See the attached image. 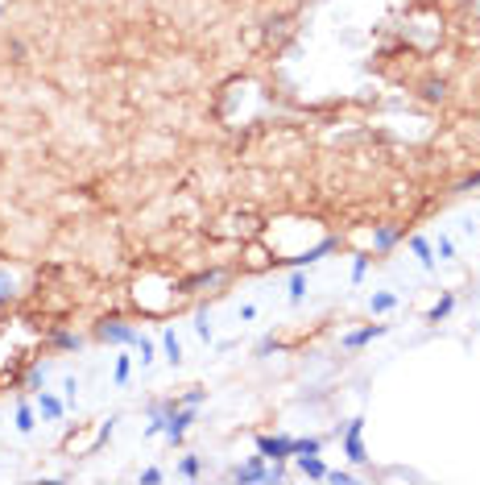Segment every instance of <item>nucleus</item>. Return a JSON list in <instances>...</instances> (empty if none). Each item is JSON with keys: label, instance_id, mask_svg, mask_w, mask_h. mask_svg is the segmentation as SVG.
Here are the masks:
<instances>
[{"label": "nucleus", "instance_id": "2", "mask_svg": "<svg viewBox=\"0 0 480 485\" xmlns=\"http://www.w3.org/2000/svg\"><path fill=\"white\" fill-rule=\"evenodd\" d=\"M344 456H348L352 465H364V460H369V448H364V419H360V415L348 419V427H344Z\"/></svg>", "mask_w": 480, "mask_h": 485}, {"label": "nucleus", "instance_id": "7", "mask_svg": "<svg viewBox=\"0 0 480 485\" xmlns=\"http://www.w3.org/2000/svg\"><path fill=\"white\" fill-rule=\"evenodd\" d=\"M34 402H38V411H42V419H50V423H58V419H62V415H67V402H62V398H54L50 394V390H38V394H34Z\"/></svg>", "mask_w": 480, "mask_h": 485}, {"label": "nucleus", "instance_id": "20", "mask_svg": "<svg viewBox=\"0 0 480 485\" xmlns=\"http://www.w3.org/2000/svg\"><path fill=\"white\" fill-rule=\"evenodd\" d=\"M178 469H182V477H191V481H195V477H199V473H203V460H199V456H195V452H186V456H182V465H178Z\"/></svg>", "mask_w": 480, "mask_h": 485}, {"label": "nucleus", "instance_id": "33", "mask_svg": "<svg viewBox=\"0 0 480 485\" xmlns=\"http://www.w3.org/2000/svg\"><path fill=\"white\" fill-rule=\"evenodd\" d=\"M0 13H4V8H0Z\"/></svg>", "mask_w": 480, "mask_h": 485}, {"label": "nucleus", "instance_id": "32", "mask_svg": "<svg viewBox=\"0 0 480 485\" xmlns=\"http://www.w3.org/2000/svg\"><path fill=\"white\" fill-rule=\"evenodd\" d=\"M141 481H149V485H158V481H162V469H145V473H141Z\"/></svg>", "mask_w": 480, "mask_h": 485}, {"label": "nucleus", "instance_id": "11", "mask_svg": "<svg viewBox=\"0 0 480 485\" xmlns=\"http://www.w3.org/2000/svg\"><path fill=\"white\" fill-rule=\"evenodd\" d=\"M50 345L75 353V349H83V336H75V332H67V328H54V332H50Z\"/></svg>", "mask_w": 480, "mask_h": 485}, {"label": "nucleus", "instance_id": "1", "mask_svg": "<svg viewBox=\"0 0 480 485\" xmlns=\"http://www.w3.org/2000/svg\"><path fill=\"white\" fill-rule=\"evenodd\" d=\"M137 328L132 324H125V319H100L95 324V340L100 345H137Z\"/></svg>", "mask_w": 480, "mask_h": 485}, {"label": "nucleus", "instance_id": "14", "mask_svg": "<svg viewBox=\"0 0 480 485\" xmlns=\"http://www.w3.org/2000/svg\"><path fill=\"white\" fill-rule=\"evenodd\" d=\"M447 79H427V84H423V100H427V104H443V100H447Z\"/></svg>", "mask_w": 480, "mask_h": 485}, {"label": "nucleus", "instance_id": "5", "mask_svg": "<svg viewBox=\"0 0 480 485\" xmlns=\"http://www.w3.org/2000/svg\"><path fill=\"white\" fill-rule=\"evenodd\" d=\"M257 452L265 460H290L294 456V440L290 436H257Z\"/></svg>", "mask_w": 480, "mask_h": 485}, {"label": "nucleus", "instance_id": "9", "mask_svg": "<svg viewBox=\"0 0 480 485\" xmlns=\"http://www.w3.org/2000/svg\"><path fill=\"white\" fill-rule=\"evenodd\" d=\"M294 460H299L303 477H310V481H323V477H327V465L319 460V452H310V456H294Z\"/></svg>", "mask_w": 480, "mask_h": 485}, {"label": "nucleus", "instance_id": "21", "mask_svg": "<svg viewBox=\"0 0 480 485\" xmlns=\"http://www.w3.org/2000/svg\"><path fill=\"white\" fill-rule=\"evenodd\" d=\"M310 452H323V440H315V436L294 440V456H310Z\"/></svg>", "mask_w": 480, "mask_h": 485}, {"label": "nucleus", "instance_id": "8", "mask_svg": "<svg viewBox=\"0 0 480 485\" xmlns=\"http://www.w3.org/2000/svg\"><path fill=\"white\" fill-rule=\"evenodd\" d=\"M397 241H402V228H397V224H377V228H373V249H377V253H390Z\"/></svg>", "mask_w": 480, "mask_h": 485}, {"label": "nucleus", "instance_id": "15", "mask_svg": "<svg viewBox=\"0 0 480 485\" xmlns=\"http://www.w3.org/2000/svg\"><path fill=\"white\" fill-rule=\"evenodd\" d=\"M303 295H306V274H303V270H294V274H290V286H286V299L299 307V303H303Z\"/></svg>", "mask_w": 480, "mask_h": 485}, {"label": "nucleus", "instance_id": "10", "mask_svg": "<svg viewBox=\"0 0 480 485\" xmlns=\"http://www.w3.org/2000/svg\"><path fill=\"white\" fill-rule=\"evenodd\" d=\"M410 249H414V258L423 262V270H435V245H431L427 237H410Z\"/></svg>", "mask_w": 480, "mask_h": 485}, {"label": "nucleus", "instance_id": "6", "mask_svg": "<svg viewBox=\"0 0 480 485\" xmlns=\"http://www.w3.org/2000/svg\"><path fill=\"white\" fill-rule=\"evenodd\" d=\"M385 332H390V324H369V328H360V332H348L340 345H344V349H364V345H373V340L385 336Z\"/></svg>", "mask_w": 480, "mask_h": 485}, {"label": "nucleus", "instance_id": "29", "mask_svg": "<svg viewBox=\"0 0 480 485\" xmlns=\"http://www.w3.org/2000/svg\"><path fill=\"white\" fill-rule=\"evenodd\" d=\"M203 398H207V390H186V394L178 398V406H199Z\"/></svg>", "mask_w": 480, "mask_h": 485}, {"label": "nucleus", "instance_id": "4", "mask_svg": "<svg viewBox=\"0 0 480 485\" xmlns=\"http://www.w3.org/2000/svg\"><path fill=\"white\" fill-rule=\"evenodd\" d=\"M191 423H195V406H174V411L166 415V432H162V436H166L170 444H182V436H186Z\"/></svg>", "mask_w": 480, "mask_h": 485}, {"label": "nucleus", "instance_id": "28", "mask_svg": "<svg viewBox=\"0 0 480 485\" xmlns=\"http://www.w3.org/2000/svg\"><path fill=\"white\" fill-rule=\"evenodd\" d=\"M42 386H46V365H38V369H29V390L38 394Z\"/></svg>", "mask_w": 480, "mask_h": 485}, {"label": "nucleus", "instance_id": "31", "mask_svg": "<svg viewBox=\"0 0 480 485\" xmlns=\"http://www.w3.org/2000/svg\"><path fill=\"white\" fill-rule=\"evenodd\" d=\"M273 349H277V340H273V336H265L261 345H257V357H265V353H273Z\"/></svg>", "mask_w": 480, "mask_h": 485}, {"label": "nucleus", "instance_id": "17", "mask_svg": "<svg viewBox=\"0 0 480 485\" xmlns=\"http://www.w3.org/2000/svg\"><path fill=\"white\" fill-rule=\"evenodd\" d=\"M13 299H17V278L8 270H0V307H8Z\"/></svg>", "mask_w": 480, "mask_h": 485}, {"label": "nucleus", "instance_id": "18", "mask_svg": "<svg viewBox=\"0 0 480 485\" xmlns=\"http://www.w3.org/2000/svg\"><path fill=\"white\" fill-rule=\"evenodd\" d=\"M451 307H455V295H443L435 307L427 311V324H439V319H447V315H451Z\"/></svg>", "mask_w": 480, "mask_h": 485}, {"label": "nucleus", "instance_id": "30", "mask_svg": "<svg viewBox=\"0 0 480 485\" xmlns=\"http://www.w3.org/2000/svg\"><path fill=\"white\" fill-rule=\"evenodd\" d=\"M62 394H67V406H75V394H79V382H75V378H67V382H62Z\"/></svg>", "mask_w": 480, "mask_h": 485}, {"label": "nucleus", "instance_id": "27", "mask_svg": "<svg viewBox=\"0 0 480 485\" xmlns=\"http://www.w3.org/2000/svg\"><path fill=\"white\" fill-rule=\"evenodd\" d=\"M364 274H369V253H360V258L352 262V282H360Z\"/></svg>", "mask_w": 480, "mask_h": 485}, {"label": "nucleus", "instance_id": "16", "mask_svg": "<svg viewBox=\"0 0 480 485\" xmlns=\"http://www.w3.org/2000/svg\"><path fill=\"white\" fill-rule=\"evenodd\" d=\"M393 307H397V295H393V291H381V295L369 299V311H373V315H385V311H393Z\"/></svg>", "mask_w": 480, "mask_h": 485}, {"label": "nucleus", "instance_id": "24", "mask_svg": "<svg viewBox=\"0 0 480 485\" xmlns=\"http://www.w3.org/2000/svg\"><path fill=\"white\" fill-rule=\"evenodd\" d=\"M435 253H439V262H451V258H455V245H451V237H443V232H439Z\"/></svg>", "mask_w": 480, "mask_h": 485}, {"label": "nucleus", "instance_id": "3", "mask_svg": "<svg viewBox=\"0 0 480 485\" xmlns=\"http://www.w3.org/2000/svg\"><path fill=\"white\" fill-rule=\"evenodd\" d=\"M228 481H269V460H265L261 452H257V456H249V460H245V465H236V469H232V473H228Z\"/></svg>", "mask_w": 480, "mask_h": 485}, {"label": "nucleus", "instance_id": "23", "mask_svg": "<svg viewBox=\"0 0 480 485\" xmlns=\"http://www.w3.org/2000/svg\"><path fill=\"white\" fill-rule=\"evenodd\" d=\"M323 481H331V485H352L356 481V473H348V469H327V477Z\"/></svg>", "mask_w": 480, "mask_h": 485}, {"label": "nucleus", "instance_id": "25", "mask_svg": "<svg viewBox=\"0 0 480 485\" xmlns=\"http://www.w3.org/2000/svg\"><path fill=\"white\" fill-rule=\"evenodd\" d=\"M132 349L141 353V365H149V361H153V340H149V336H137V345H132Z\"/></svg>", "mask_w": 480, "mask_h": 485}, {"label": "nucleus", "instance_id": "26", "mask_svg": "<svg viewBox=\"0 0 480 485\" xmlns=\"http://www.w3.org/2000/svg\"><path fill=\"white\" fill-rule=\"evenodd\" d=\"M132 373V357H116V386H125Z\"/></svg>", "mask_w": 480, "mask_h": 485}, {"label": "nucleus", "instance_id": "22", "mask_svg": "<svg viewBox=\"0 0 480 485\" xmlns=\"http://www.w3.org/2000/svg\"><path fill=\"white\" fill-rule=\"evenodd\" d=\"M195 332H199V340H203V345H212V336H216V332H212L207 311H199V315H195Z\"/></svg>", "mask_w": 480, "mask_h": 485}, {"label": "nucleus", "instance_id": "19", "mask_svg": "<svg viewBox=\"0 0 480 485\" xmlns=\"http://www.w3.org/2000/svg\"><path fill=\"white\" fill-rule=\"evenodd\" d=\"M17 432H21V436H29V432H34V406H29V402H21V406H17Z\"/></svg>", "mask_w": 480, "mask_h": 485}, {"label": "nucleus", "instance_id": "12", "mask_svg": "<svg viewBox=\"0 0 480 485\" xmlns=\"http://www.w3.org/2000/svg\"><path fill=\"white\" fill-rule=\"evenodd\" d=\"M219 278H224L219 270H203V274H195V278H182V282H178V291H195V286H216Z\"/></svg>", "mask_w": 480, "mask_h": 485}, {"label": "nucleus", "instance_id": "13", "mask_svg": "<svg viewBox=\"0 0 480 485\" xmlns=\"http://www.w3.org/2000/svg\"><path fill=\"white\" fill-rule=\"evenodd\" d=\"M162 349H166V361H170V365H182V340L174 336V328L162 332Z\"/></svg>", "mask_w": 480, "mask_h": 485}]
</instances>
